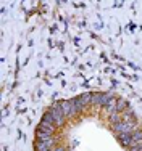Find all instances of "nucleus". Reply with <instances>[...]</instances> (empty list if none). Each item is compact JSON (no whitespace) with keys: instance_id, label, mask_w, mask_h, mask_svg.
Here are the masks:
<instances>
[{"instance_id":"nucleus-1","label":"nucleus","mask_w":142,"mask_h":151,"mask_svg":"<svg viewBox=\"0 0 142 151\" xmlns=\"http://www.w3.org/2000/svg\"><path fill=\"white\" fill-rule=\"evenodd\" d=\"M111 129L116 132V135L119 134H129V132H134L137 129V121H125V119H119L113 122Z\"/></svg>"},{"instance_id":"nucleus-2","label":"nucleus","mask_w":142,"mask_h":151,"mask_svg":"<svg viewBox=\"0 0 142 151\" xmlns=\"http://www.w3.org/2000/svg\"><path fill=\"white\" fill-rule=\"evenodd\" d=\"M50 113H52L53 119H55V127L58 125H63L65 121H66V114L63 113V108H61V103H53L52 106H50Z\"/></svg>"},{"instance_id":"nucleus-3","label":"nucleus","mask_w":142,"mask_h":151,"mask_svg":"<svg viewBox=\"0 0 142 151\" xmlns=\"http://www.w3.org/2000/svg\"><path fill=\"white\" fill-rule=\"evenodd\" d=\"M113 96L107 92H99V93H94V105L97 106H105Z\"/></svg>"},{"instance_id":"nucleus-4","label":"nucleus","mask_w":142,"mask_h":151,"mask_svg":"<svg viewBox=\"0 0 142 151\" xmlns=\"http://www.w3.org/2000/svg\"><path fill=\"white\" fill-rule=\"evenodd\" d=\"M36 132H41V134H45V135H53V132H55V125L42 121L41 124L37 125V130Z\"/></svg>"},{"instance_id":"nucleus-5","label":"nucleus","mask_w":142,"mask_h":151,"mask_svg":"<svg viewBox=\"0 0 142 151\" xmlns=\"http://www.w3.org/2000/svg\"><path fill=\"white\" fill-rule=\"evenodd\" d=\"M70 101H71V117H73V116H76V114H79L82 109H84V105L81 103L79 96H78V98L70 100Z\"/></svg>"},{"instance_id":"nucleus-6","label":"nucleus","mask_w":142,"mask_h":151,"mask_svg":"<svg viewBox=\"0 0 142 151\" xmlns=\"http://www.w3.org/2000/svg\"><path fill=\"white\" fill-rule=\"evenodd\" d=\"M118 140L125 148H131L133 146V132H129V134H119Z\"/></svg>"},{"instance_id":"nucleus-7","label":"nucleus","mask_w":142,"mask_h":151,"mask_svg":"<svg viewBox=\"0 0 142 151\" xmlns=\"http://www.w3.org/2000/svg\"><path fill=\"white\" fill-rule=\"evenodd\" d=\"M105 109H107V113L110 114V116H113V114H118V106H116V100L111 98L110 101L105 105Z\"/></svg>"},{"instance_id":"nucleus-8","label":"nucleus","mask_w":142,"mask_h":151,"mask_svg":"<svg viewBox=\"0 0 142 151\" xmlns=\"http://www.w3.org/2000/svg\"><path fill=\"white\" fill-rule=\"evenodd\" d=\"M79 100H81V103H82L84 106L92 105V103H94V93L86 92V93H82V95H79Z\"/></svg>"},{"instance_id":"nucleus-9","label":"nucleus","mask_w":142,"mask_h":151,"mask_svg":"<svg viewBox=\"0 0 142 151\" xmlns=\"http://www.w3.org/2000/svg\"><path fill=\"white\" fill-rule=\"evenodd\" d=\"M61 108H63V113L66 114V117H71V101L66 100V101H60Z\"/></svg>"},{"instance_id":"nucleus-10","label":"nucleus","mask_w":142,"mask_h":151,"mask_svg":"<svg viewBox=\"0 0 142 151\" xmlns=\"http://www.w3.org/2000/svg\"><path fill=\"white\" fill-rule=\"evenodd\" d=\"M116 106H118V113L126 111V108H128V101H126V100H116Z\"/></svg>"},{"instance_id":"nucleus-11","label":"nucleus","mask_w":142,"mask_h":151,"mask_svg":"<svg viewBox=\"0 0 142 151\" xmlns=\"http://www.w3.org/2000/svg\"><path fill=\"white\" fill-rule=\"evenodd\" d=\"M42 121L44 122H49V124H52V125H55V119H53V116H52V113H50V111H47V113L44 114Z\"/></svg>"},{"instance_id":"nucleus-12","label":"nucleus","mask_w":142,"mask_h":151,"mask_svg":"<svg viewBox=\"0 0 142 151\" xmlns=\"http://www.w3.org/2000/svg\"><path fill=\"white\" fill-rule=\"evenodd\" d=\"M129 151H142V143H139V145H134L131 146V148H128Z\"/></svg>"}]
</instances>
